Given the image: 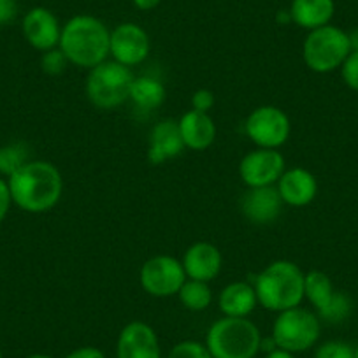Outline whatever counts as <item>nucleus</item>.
<instances>
[{
    "mask_svg": "<svg viewBox=\"0 0 358 358\" xmlns=\"http://www.w3.org/2000/svg\"><path fill=\"white\" fill-rule=\"evenodd\" d=\"M13 204L22 211H51L58 204L64 192V179L57 165L46 160H30L8 178Z\"/></svg>",
    "mask_w": 358,
    "mask_h": 358,
    "instance_id": "nucleus-1",
    "label": "nucleus"
},
{
    "mask_svg": "<svg viewBox=\"0 0 358 358\" xmlns=\"http://www.w3.org/2000/svg\"><path fill=\"white\" fill-rule=\"evenodd\" d=\"M58 48L65 55L69 64L94 69L108 60L111 55V32L104 25V22L95 16H72L62 27Z\"/></svg>",
    "mask_w": 358,
    "mask_h": 358,
    "instance_id": "nucleus-2",
    "label": "nucleus"
},
{
    "mask_svg": "<svg viewBox=\"0 0 358 358\" xmlns=\"http://www.w3.org/2000/svg\"><path fill=\"white\" fill-rule=\"evenodd\" d=\"M306 274L290 260H276L255 278L258 304L274 313L297 308L306 299Z\"/></svg>",
    "mask_w": 358,
    "mask_h": 358,
    "instance_id": "nucleus-3",
    "label": "nucleus"
},
{
    "mask_svg": "<svg viewBox=\"0 0 358 358\" xmlns=\"http://www.w3.org/2000/svg\"><path fill=\"white\" fill-rule=\"evenodd\" d=\"M206 346L213 358H255L262 336L251 320L223 316L209 327Z\"/></svg>",
    "mask_w": 358,
    "mask_h": 358,
    "instance_id": "nucleus-4",
    "label": "nucleus"
},
{
    "mask_svg": "<svg viewBox=\"0 0 358 358\" xmlns=\"http://www.w3.org/2000/svg\"><path fill=\"white\" fill-rule=\"evenodd\" d=\"M134 78L130 67L115 60H106L90 69L86 79L88 101L99 109H116L129 101Z\"/></svg>",
    "mask_w": 358,
    "mask_h": 358,
    "instance_id": "nucleus-5",
    "label": "nucleus"
},
{
    "mask_svg": "<svg viewBox=\"0 0 358 358\" xmlns=\"http://www.w3.org/2000/svg\"><path fill=\"white\" fill-rule=\"evenodd\" d=\"M351 53L350 34L336 25L311 30L302 46V58L313 72L329 74L341 69Z\"/></svg>",
    "mask_w": 358,
    "mask_h": 358,
    "instance_id": "nucleus-6",
    "label": "nucleus"
},
{
    "mask_svg": "<svg viewBox=\"0 0 358 358\" xmlns=\"http://www.w3.org/2000/svg\"><path fill=\"white\" fill-rule=\"evenodd\" d=\"M320 334H322V322L318 315L297 306L278 313L271 337L280 350L295 355L316 346Z\"/></svg>",
    "mask_w": 358,
    "mask_h": 358,
    "instance_id": "nucleus-7",
    "label": "nucleus"
},
{
    "mask_svg": "<svg viewBox=\"0 0 358 358\" xmlns=\"http://www.w3.org/2000/svg\"><path fill=\"white\" fill-rule=\"evenodd\" d=\"M244 130L257 148L278 150L290 137L292 123L283 109L276 106H260L250 113Z\"/></svg>",
    "mask_w": 358,
    "mask_h": 358,
    "instance_id": "nucleus-8",
    "label": "nucleus"
},
{
    "mask_svg": "<svg viewBox=\"0 0 358 358\" xmlns=\"http://www.w3.org/2000/svg\"><path fill=\"white\" fill-rule=\"evenodd\" d=\"M183 264L171 255H157L146 260L141 267V287L153 297L178 295L187 281Z\"/></svg>",
    "mask_w": 358,
    "mask_h": 358,
    "instance_id": "nucleus-9",
    "label": "nucleus"
},
{
    "mask_svg": "<svg viewBox=\"0 0 358 358\" xmlns=\"http://www.w3.org/2000/svg\"><path fill=\"white\" fill-rule=\"evenodd\" d=\"M285 157L278 150L257 148L244 155L239 164V176L248 188L276 187L283 176Z\"/></svg>",
    "mask_w": 358,
    "mask_h": 358,
    "instance_id": "nucleus-10",
    "label": "nucleus"
},
{
    "mask_svg": "<svg viewBox=\"0 0 358 358\" xmlns=\"http://www.w3.org/2000/svg\"><path fill=\"white\" fill-rule=\"evenodd\" d=\"M151 51V39L143 27L122 23L111 30V57L118 64L136 67L143 64Z\"/></svg>",
    "mask_w": 358,
    "mask_h": 358,
    "instance_id": "nucleus-11",
    "label": "nucleus"
},
{
    "mask_svg": "<svg viewBox=\"0 0 358 358\" xmlns=\"http://www.w3.org/2000/svg\"><path fill=\"white\" fill-rule=\"evenodd\" d=\"M116 358H162L160 341L153 327L139 320L127 323L118 336Z\"/></svg>",
    "mask_w": 358,
    "mask_h": 358,
    "instance_id": "nucleus-12",
    "label": "nucleus"
},
{
    "mask_svg": "<svg viewBox=\"0 0 358 358\" xmlns=\"http://www.w3.org/2000/svg\"><path fill=\"white\" fill-rule=\"evenodd\" d=\"M22 30L27 43L43 53L55 50L60 44L62 27L57 16L46 8L30 9L23 18Z\"/></svg>",
    "mask_w": 358,
    "mask_h": 358,
    "instance_id": "nucleus-13",
    "label": "nucleus"
},
{
    "mask_svg": "<svg viewBox=\"0 0 358 358\" xmlns=\"http://www.w3.org/2000/svg\"><path fill=\"white\" fill-rule=\"evenodd\" d=\"M181 264H183L188 280L209 283V281L216 280L218 274L222 273L223 257L222 251L215 244L201 241V243H195L188 248Z\"/></svg>",
    "mask_w": 358,
    "mask_h": 358,
    "instance_id": "nucleus-14",
    "label": "nucleus"
},
{
    "mask_svg": "<svg viewBox=\"0 0 358 358\" xmlns=\"http://www.w3.org/2000/svg\"><path fill=\"white\" fill-rule=\"evenodd\" d=\"M283 204L292 208H304L316 199L318 194V181L315 174L304 167H294L283 172L276 185Z\"/></svg>",
    "mask_w": 358,
    "mask_h": 358,
    "instance_id": "nucleus-15",
    "label": "nucleus"
},
{
    "mask_svg": "<svg viewBox=\"0 0 358 358\" xmlns=\"http://www.w3.org/2000/svg\"><path fill=\"white\" fill-rule=\"evenodd\" d=\"M283 209V201L276 187H260V188H248L241 201V211L257 225H267L273 223Z\"/></svg>",
    "mask_w": 358,
    "mask_h": 358,
    "instance_id": "nucleus-16",
    "label": "nucleus"
},
{
    "mask_svg": "<svg viewBox=\"0 0 358 358\" xmlns=\"http://www.w3.org/2000/svg\"><path fill=\"white\" fill-rule=\"evenodd\" d=\"M185 143L179 123L172 118H165L158 122L150 132V146H148V160L153 165H160L164 162L172 160L183 153Z\"/></svg>",
    "mask_w": 358,
    "mask_h": 358,
    "instance_id": "nucleus-17",
    "label": "nucleus"
},
{
    "mask_svg": "<svg viewBox=\"0 0 358 358\" xmlns=\"http://www.w3.org/2000/svg\"><path fill=\"white\" fill-rule=\"evenodd\" d=\"M178 123L185 148H190L194 151H204L215 143L216 125L209 113L190 109L181 116V120H178Z\"/></svg>",
    "mask_w": 358,
    "mask_h": 358,
    "instance_id": "nucleus-18",
    "label": "nucleus"
},
{
    "mask_svg": "<svg viewBox=\"0 0 358 358\" xmlns=\"http://www.w3.org/2000/svg\"><path fill=\"white\" fill-rule=\"evenodd\" d=\"M257 304L258 297L255 287L246 281L227 285L218 299L220 311L223 313V316H232V318H248L255 311Z\"/></svg>",
    "mask_w": 358,
    "mask_h": 358,
    "instance_id": "nucleus-19",
    "label": "nucleus"
},
{
    "mask_svg": "<svg viewBox=\"0 0 358 358\" xmlns=\"http://www.w3.org/2000/svg\"><path fill=\"white\" fill-rule=\"evenodd\" d=\"M336 13L334 0H292L290 20L301 29L315 30L330 25Z\"/></svg>",
    "mask_w": 358,
    "mask_h": 358,
    "instance_id": "nucleus-20",
    "label": "nucleus"
},
{
    "mask_svg": "<svg viewBox=\"0 0 358 358\" xmlns=\"http://www.w3.org/2000/svg\"><path fill=\"white\" fill-rule=\"evenodd\" d=\"M165 97H167V90L164 83L158 81L157 78H151V76L134 78L129 101H132L139 109H144V111L158 109L165 102Z\"/></svg>",
    "mask_w": 358,
    "mask_h": 358,
    "instance_id": "nucleus-21",
    "label": "nucleus"
},
{
    "mask_svg": "<svg viewBox=\"0 0 358 358\" xmlns=\"http://www.w3.org/2000/svg\"><path fill=\"white\" fill-rule=\"evenodd\" d=\"M304 294L306 299L311 302L313 308L316 309V315H318L330 304L334 294H336V288H334V283L329 278V274H325L323 271H309L306 274Z\"/></svg>",
    "mask_w": 358,
    "mask_h": 358,
    "instance_id": "nucleus-22",
    "label": "nucleus"
},
{
    "mask_svg": "<svg viewBox=\"0 0 358 358\" xmlns=\"http://www.w3.org/2000/svg\"><path fill=\"white\" fill-rule=\"evenodd\" d=\"M179 299L183 306L190 311H204L211 306L213 292L209 288V283L197 280H187L179 290Z\"/></svg>",
    "mask_w": 358,
    "mask_h": 358,
    "instance_id": "nucleus-23",
    "label": "nucleus"
},
{
    "mask_svg": "<svg viewBox=\"0 0 358 358\" xmlns=\"http://www.w3.org/2000/svg\"><path fill=\"white\" fill-rule=\"evenodd\" d=\"M27 162H30V148L22 141L0 146V176L2 178H11Z\"/></svg>",
    "mask_w": 358,
    "mask_h": 358,
    "instance_id": "nucleus-24",
    "label": "nucleus"
},
{
    "mask_svg": "<svg viewBox=\"0 0 358 358\" xmlns=\"http://www.w3.org/2000/svg\"><path fill=\"white\" fill-rule=\"evenodd\" d=\"M351 311H353V301H351L350 295L336 290L330 304L322 313H318V318L329 323H343L344 320L350 318Z\"/></svg>",
    "mask_w": 358,
    "mask_h": 358,
    "instance_id": "nucleus-25",
    "label": "nucleus"
},
{
    "mask_svg": "<svg viewBox=\"0 0 358 358\" xmlns=\"http://www.w3.org/2000/svg\"><path fill=\"white\" fill-rule=\"evenodd\" d=\"M167 358H213L208 346L197 341H183L169 351Z\"/></svg>",
    "mask_w": 358,
    "mask_h": 358,
    "instance_id": "nucleus-26",
    "label": "nucleus"
},
{
    "mask_svg": "<svg viewBox=\"0 0 358 358\" xmlns=\"http://www.w3.org/2000/svg\"><path fill=\"white\" fill-rule=\"evenodd\" d=\"M315 358H355V346L344 341H327L316 348Z\"/></svg>",
    "mask_w": 358,
    "mask_h": 358,
    "instance_id": "nucleus-27",
    "label": "nucleus"
},
{
    "mask_svg": "<svg viewBox=\"0 0 358 358\" xmlns=\"http://www.w3.org/2000/svg\"><path fill=\"white\" fill-rule=\"evenodd\" d=\"M67 64L69 60L65 58V55L62 53L60 48L46 51V53L43 55V58H41V67H43V71L50 76L62 74V72L65 71V67H67Z\"/></svg>",
    "mask_w": 358,
    "mask_h": 358,
    "instance_id": "nucleus-28",
    "label": "nucleus"
},
{
    "mask_svg": "<svg viewBox=\"0 0 358 358\" xmlns=\"http://www.w3.org/2000/svg\"><path fill=\"white\" fill-rule=\"evenodd\" d=\"M341 78H343L344 85L351 88L353 92H358V51L351 50L346 60L341 65Z\"/></svg>",
    "mask_w": 358,
    "mask_h": 358,
    "instance_id": "nucleus-29",
    "label": "nucleus"
},
{
    "mask_svg": "<svg viewBox=\"0 0 358 358\" xmlns=\"http://www.w3.org/2000/svg\"><path fill=\"white\" fill-rule=\"evenodd\" d=\"M215 106V94L211 90H197L194 95H192V109L201 113H209V109H213Z\"/></svg>",
    "mask_w": 358,
    "mask_h": 358,
    "instance_id": "nucleus-30",
    "label": "nucleus"
},
{
    "mask_svg": "<svg viewBox=\"0 0 358 358\" xmlns=\"http://www.w3.org/2000/svg\"><path fill=\"white\" fill-rule=\"evenodd\" d=\"M13 206L11 190H9L8 179L0 176V223L4 222L6 216L9 215V209Z\"/></svg>",
    "mask_w": 358,
    "mask_h": 358,
    "instance_id": "nucleus-31",
    "label": "nucleus"
},
{
    "mask_svg": "<svg viewBox=\"0 0 358 358\" xmlns=\"http://www.w3.org/2000/svg\"><path fill=\"white\" fill-rule=\"evenodd\" d=\"M18 15V2L16 0H0V27L8 25Z\"/></svg>",
    "mask_w": 358,
    "mask_h": 358,
    "instance_id": "nucleus-32",
    "label": "nucleus"
},
{
    "mask_svg": "<svg viewBox=\"0 0 358 358\" xmlns=\"http://www.w3.org/2000/svg\"><path fill=\"white\" fill-rule=\"evenodd\" d=\"M65 358H106L104 351L94 346H83L78 350L71 351Z\"/></svg>",
    "mask_w": 358,
    "mask_h": 358,
    "instance_id": "nucleus-33",
    "label": "nucleus"
},
{
    "mask_svg": "<svg viewBox=\"0 0 358 358\" xmlns=\"http://www.w3.org/2000/svg\"><path fill=\"white\" fill-rule=\"evenodd\" d=\"M162 0H132V4L141 11H151V9L158 8Z\"/></svg>",
    "mask_w": 358,
    "mask_h": 358,
    "instance_id": "nucleus-34",
    "label": "nucleus"
},
{
    "mask_svg": "<svg viewBox=\"0 0 358 358\" xmlns=\"http://www.w3.org/2000/svg\"><path fill=\"white\" fill-rule=\"evenodd\" d=\"M265 358H295V357L294 353H290V351H285V350H280V348H276V350L268 351Z\"/></svg>",
    "mask_w": 358,
    "mask_h": 358,
    "instance_id": "nucleus-35",
    "label": "nucleus"
},
{
    "mask_svg": "<svg viewBox=\"0 0 358 358\" xmlns=\"http://www.w3.org/2000/svg\"><path fill=\"white\" fill-rule=\"evenodd\" d=\"M350 41H351V50L358 51V29H355L353 32L350 34Z\"/></svg>",
    "mask_w": 358,
    "mask_h": 358,
    "instance_id": "nucleus-36",
    "label": "nucleus"
},
{
    "mask_svg": "<svg viewBox=\"0 0 358 358\" xmlns=\"http://www.w3.org/2000/svg\"><path fill=\"white\" fill-rule=\"evenodd\" d=\"M29 358H53V357H51V355H46V353H34V355H30Z\"/></svg>",
    "mask_w": 358,
    "mask_h": 358,
    "instance_id": "nucleus-37",
    "label": "nucleus"
},
{
    "mask_svg": "<svg viewBox=\"0 0 358 358\" xmlns=\"http://www.w3.org/2000/svg\"><path fill=\"white\" fill-rule=\"evenodd\" d=\"M355 358H358V344L355 346Z\"/></svg>",
    "mask_w": 358,
    "mask_h": 358,
    "instance_id": "nucleus-38",
    "label": "nucleus"
},
{
    "mask_svg": "<svg viewBox=\"0 0 358 358\" xmlns=\"http://www.w3.org/2000/svg\"><path fill=\"white\" fill-rule=\"evenodd\" d=\"M0 358H4V357H2V351H0Z\"/></svg>",
    "mask_w": 358,
    "mask_h": 358,
    "instance_id": "nucleus-39",
    "label": "nucleus"
}]
</instances>
